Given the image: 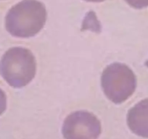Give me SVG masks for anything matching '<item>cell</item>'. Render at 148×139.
<instances>
[{
    "label": "cell",
    "mask_w": 148,
    "mask_h": 139,
    "mask_svg": "<svg viewBox=\"0 0 148 139\" xmlns=\"http://www.w3.org/2000/svg\"><path fill=\"white\" fill-rule=\"evenodd\" d=\"M101 132L99 119L84 110L74 112L67 116L62 127L65 139H98Z\"/></svg>",
    "instance_id": "cell-4"
},
{
    "label": "cell",
    "mask_w": 148,
    "mask_h": 139,
    "mask_svg": "<svg viewBox=\"0 0 148 139\" xmlns=\"http://www.w3.org/2000/svg\"><path fill=\"white\" fill-rule=\"evenodd\" d=\"M127 125L135 135L148 138V99L140 101L129 110Z\"/></svg>",
    "instance_id": "cell-5"
},
{
    "label": "cell",
    "mask_w": 148,
    "mask_h": 139,
    "mask_svg": "<svg viewBox=\"0 0 148 139\" xmlns=\"http://www.w3.org/2000/svg\"><path fill=\"white\" fill-rule=\"evenodd\" d=\"M101 86L108 99L116 104H120L135 91L136 78L127 65L114 62L108 65L102 72Z\"/></svg>",
    "instance_id": "cell-3"
},
{
    "label": "cell",
    "mask_w": 148,
    "mask_h": 139,
    "mask_svg": "<svg viewBox=\"0 0 148 139\" xmlns=\"http://www.w3.org/2000/svg\"><path fill=\"white\" fill-rule=\"evenodd\" d=\"M7 109V96L4 91L0 88V116Z\"/></svg>",
    "instance_id": "cell-7"
},
{
    "label": "cell",
    "mask_w": 148,
    "mask_h": 139,
    "mask_svg": "<svg viewBox=\"0 0 148 139\" xmlns=\"http://www.w3.org/2000/svg\"><path fill=\"white\" fill-rule=\"evenodd\" d=\"M84 1L89 2H102L103 1H105V0H84Z\"/></svg>",
    "instance_id": "cell-8"
},
{
    "label": "cell",
    "mask_w": 148,
    "mask_h": 139,
    "mask_svg": "<svg viewBox=\"0 0 148 139\" xmlns=\"http://www.w3.org/2000/svg\"><path fill=\"white\" fill-rule=\"evenodd\" d=\"M47 16L46 7L42 2L23 0L8 11L5 18V28L15 37H32L45 26Z\"/></svg>",
    "instance_id": "cell-1"
},
{
    "label": "cell",
    "mask_w": 148,
    "mask_h": 139,
    "mask_svg": "<svg viewBox=\"0 0 148 139\" xmlns=\"http://www.w3.org/2000/svg\"><path fill=\"white\" fill-rule=\"evenodd\" d=\"M145 65H146V66H147V67H148V60L146 62H145Z\"/></svg>",
    "instance_id": "cell-9"
},
{
    "label": "cell",
    "mask_w": 148,
    "mask_h": 139,
    "mask_svg": "<svg viewBox=\"0 0 148 139\" xmlns=\"http://www.w3.org/2000/svg\"><path fill=\"white\" fill-rule=\"evenodd\" d=\"M36 62L32 52L23 47L8 49L0 61V74L10 86L20 89L34 78Z\"/></svg>",
    "instance_id": "cell-2"
},
{
    "label": "cell",
    "mask_w": 148,
    "mask_h": 139,
    "mask_svg": "<svg viewBox=\"0 0 148 139\" xmlns=\"http://www.w3.org/2000/svg\"><path fill=\"white\" fill-rule=\"evenodd\" d=\"M129 5L135 9H143L148 7V0H125Z\"/></svg>",
    "instance_id": "cell-6"
}]
</instances>
